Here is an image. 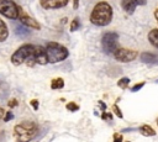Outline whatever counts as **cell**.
<instances>
[{
    "mask_svg": "<svg viewBox=\"0 0 158 142\" xmlns=\"http://www.w3.org/2000/svg\"><path fill=\"white\" fill-rule=\"evenodd\" d=\"M11 63L14 65H20L25 63L28 67H33L36 64H47L46 49L42 46H35L30 43L22 44L12 53Z\"/></svg>",
    "mask_w": 158,
    "mask_h": 142,
    "instance_id": "1",
    "label": "cell"
},
{
    "mask_svg": "<svg viewBox=\"0 0 158 142\" xmlns=\"http://www.w3.org/2000/svg\"><path fill=\"white\" fill-rule=\"evenodd\" d=\"M112 20V7L106 1H99L91 14H90V22L96 26H107Z\"/></svg>",
    "mask_w": 158,
    "mask_h": 142,
    "instance_id": "2",
    "label": "cell"
},
{
    "mask_svg": "<svg viewBox=\"0 0 158 142\" xmlns=\"http://www.w3.org/2000/svg\"><path fill=\"white\" fill-rule=\"evenodd\" d=\"M40 127L33 121H22L14 127V136L17 141H30L36 137Z\"/></svg>",
    "mask_w": 158,
    "mask_h": 142,
    "instance_id": "3",
    "label": "cell"
},
{
    "mask_svg": "<svg viewBox=\"0 0 158 142\" xmlns=\"http://www.w3.org/2000/svg\"><path fill=\"white\" fill-rule=\"evenodd\" d=\"M44 49H46V56H47V63H52V64L58 63V62L64 61L69 56L68 48L57 42H48Z\"/></svg>",
    "mask_w": 158,
    "mask_h": 142,
    "instance_id": "4",
    "label": "cell"
},
{
    "mask_svg": "<svg viewBox=\"0 0 158 142\" xmlns=\"http://www.w3.org/2000/svg\"><path fill=\"white\" fill-rule=\"evenodd\" d=\"M101 47L104 53L112 54L118 48V35L112 31L105 32L101 38Z\"/></svg>",
    "mask_w": 158,
    "mask_h": 142,
    "instance_id": "5",
    "label": "cell"
},
{
    "mask_svg": "<svg viewBox=\"0 0 158 142\" xmlns=\"http://www.w3.org/2000/svg\"><path fill=\"white\" fill-rule=\"evenodd\" d=\"M0 14L10 20H15L19 16V6L14 0H0Z\"/></svg>",
    "mask_w": 158,
    "mask_h": 142,
    "instance_id": "6",
    "label": "cell"
},
{
    "mask_svg": "<svg viewBox=\"0 0 158 142\" xmlns=\"http://www.w3.org/2000/svg\"><path fill=\"white\" fill-rule=\"evenodd\" d=\"M114 57L118 62H131L136 59L137 57V51H132L128 48H117L114 53Z\"/></svg>",
    "mask_w": 158,
    "mask_h": 142,
    "instance_id": "7",
    "label": "cell"
},
{
    "mask_svg": "<svg viewBox=\"0 0 158 142\" xmlns=\"http://www.w3.org/2000/svg\"><path fill=\"white\" fill-rule=\"evenodd\" d=\"M17 19L20 20V22L25 26H28L31 28H35V30H41V25L37 20H35L33 17H31L27 12H25L21 7H19V16Z\"/></svg>",
    "mask_w": 158,
    "mask_h": 142,
    "instance_id": "8",
    "label": "cell"
},
{
    "mask_svg": "<svg viewBox=\"0 0 158 142\" xmlns=\"http://www.w3.org/2000/svg\"><path fill=\"white\" fill-rule=\"evenodd\" d=\"M146 4H147V0H122L121 1V6L123 11L128 15H132L137 9V6H142Z\"/></svg>",
    "mask_w": 158,
    "mask_h": 142,
    "instance_id": "9",
    "label": "cell"
},
{
    "mask_svg": "<svg viewBox=\"0 0 158 142\" xmlns=\"http://www.w3.org/2000/svg\"><path fill=\"white\" fill-rule=\"evenodd\" d=\"M69 0H40V4L43 9L46 10H52V9H60L67 6Z\"/></svg>",
    "mask_w": 158,
    "mask_h": 142,
    "instance_id": "10",
    "label": "cell"
},
{
    "mask_svg": "<svg viewBox=\"0 0 158 142\" xmlns=\"http://www.w3.org/2000/svg\"><path fill=\"white\" fill-rule=\"evenodd\" d=\"M141 61L149 65H158V54L151 52H143L141 54Z\"/></svg>",
    "mask_w": 158,
    "mask_h": 142,
    "instance_id": "11",
    "label": "cell"
},
{
    "mask_svg": "<svg viewBox=\"0 0 158 142\" xmlns=\"http://www.w3.org/2000/svg\"><path fill=\"white\" fill-rule=\"evenodd\" d=\"M148 41H149V43L153 47L158 48V28H153V30L149 31V33H148Z\"/></svg>",
    "mask_w": 158,
    "mask_h": 142,
    "instance_id": "12",
    "label": "cell"
},
{
    "mask_svg": "<svg viewBox=\"0 0 158 142\" xmlns=\"http://www.w3.org/2000/svg\"><path fill=\"white\" fill-rule=\"evenodd\" d=\"M7 37H9V28H7L6 23L0 19V42L6 41Z\"/></svg>",
    "mask_w": 158,
    "mask_h": 142,
    "instance_id": "13",
    "label": "cell"
},
{
    "mask_svg": "<svg viewBox=\"0 0 158 142\" xmlns=\"http://www.w3.org/2000/svg\"><path fill=\"white\" fill-rule=\"evenodd\" d=\"M138 130H139V132H141L143 136H147V137H151V136H154V135H156V131H154L153 127H151L149 125H142Z\"/></svg>",
    "mask_w": 158,
    "mask_h": 142,
    "instance_id": "14",
    "label": "cell"
},
{
    "mask_svg": "<svg viewBox=\"0 0 158 142\" xmlns=\"http://www.w3.org/2000/svg\"><path fill=\"white\" fill-rule=\"evenodd\" d=\"M15 32H16V35L20 36V37H27V36H30V31H28V30L25 27V25H22V23L17 25V26L15 27Z\"/></svg>",
    "mask_w": 158,
    "mask_h": 142,
    "instance_id": "15",
    "label": "cell"
},
{
    "mask_svg": "<svg viewBox=\"0 0 158 142\" xmlns=\"http://www.w3.org/2000/svg\"><path fill=\"white\" fill-rule=\"evenodd\" d=\"M64 86V80L62 78H56L51 81V88L52 89H62Z\"/></svg>",
    "mask_w": 158,
    "mask_h": 142,
    "instance_id": "16",
    "label": "cell"
},
{
    "mask_svg": "<svg viewBox=\"0 0 158 142\" xmlns=\"http://www.w3.org/2000/svg\"><path fill=\"white\" fill-rule=\"evenodd\" d=\"M128 84H130V78H127V77H123L117 81V86L121 89H126L128 86Z\"/></svg>",
    "mask_w": 158,
    "mask_h": 142,
    "instance_id": "17",
    "label": "cell"
},
{
    "mask_svg": "<svg viewBox=\"0 0 158 142\" xmlns=\"http://www.w3.org/2000/svg\"><path fill=\"white\" fill-rule=\"evenodd\" d=\"M79 27H80V21H79V19H74V20L70 22L69 30H70V32H74V31H77Z\"/></svg>",
    "mask_w": 158,
    "mask_h": 142,
    "instance_id": "18",
    "label": "cell"
},
{
    "mask_svg": "<svg viewBox=\"0 0 158 142\" xmlns=\"http://www.w3.org/2000/svg\"><path fill=\"white\" fill-rule=\"evenodd\" d=\"M65 109H67L68 111L74 112V111H78V110H79V105L75 104V102H73V101H70V102H68V104L65 105Z\"/></svg>",
    "mask_w": 158,
    "mask_h": 142,
    "instance_id": "19",
    "label": "cell"
},
{
    "mask_svg": "<svg viewBox=\"0 0 158 142\" xmlns=\"http://www.w3.org/2000/svg\"><path fill=\"white\" fill-rule=\"evenodd\" d=\"M112 111H114V114H115L118 119H122V117H123V115H122V112H121L120 107L117 106V104H114V106H112Z\"/></svg>",
    "mask_w": 158,
    "mask_h": 142,
    "instance_id": "20",
    "label": "cell"
},
{
    "mask_svg": "<svg viewBox=\"0 0 158 142\" xmlns=\"http://www.w3.org/2000/svg\"><path fill=\"white\" fill-rule=\"evenodd\" d=\"M2 119H4V121H5V122H9L10 120H12V119H14V114H12L11 111H5V115H4V117H2Z\"/></svg>",
    "mask_w": 158,
    "mask_h": 142,
    "instance_id": "21",
    "label": "cell"
},
{
    "mask_svg": "<svg viewBox=\"0 0 158 142\" xmlns=\"http://www.w3.org/2000/svg\"><path fill=\"white\" fill-rule=\"evenodd\" d=\"M144 84H146L144 81H141V83H138V84H136V85H133L131 90H132L133 93H135V91H138V90H139L141 88H143V86H144Z\"/></svg>",
    "mask_w": 158,
    "mask_h": 142,
    "instance_id": "22",
    "label": "cell"
},
{
    "mask_svg": "<svg viewBox=\"0 0 158 142\" xmlns=\"http://www.w3.org/2000/svg\"><path fill=\"white\" fill-rule=\"evenodd\" d=\"M101 117H102L104 120L111 121V119H112V115H111V114H109V112H106V111H102V114H101Z\"/></svg>",
    "mask_w": 158,
    "mask_h": 142,
    "instance_id": "23",
    "label": "cell"
},
{
    "mask_svg": "<svg viewBox=\"0 0 158 142\" xmlns=\"http://www.w3.org/2000/svg\"><path fill=\"white\" fill-rule=\"evenodd\" d=\"M30 104H31V106H32L35 110H38V100H37V99H32V100L30 101Z\"/></svg>",
    "mask_w": 158,
    "mask_h": 142,
    "instance_id": "24",
    "label": "cell"
},
{
    "mask_svg": "<svg viewBox=\"0 0 158 142\" xmlns=\"http://www.w3.org/2000/svg\"><path fill=\"white\" fill-rule=\"evenodd\" d=\"M17 100L16 99H11V100H9V102H7V105H9V107H15V106H17Z\"/></svg>",
    "mask_w": 158,
    "mask_h": 142,
    "instance_id": "25",
    "label": "cell"
},
{
    "mask_svg": "<svg viewBox=\"0 0 158 142\" xmlns=\"http://www.w3.org/2000/svg\"><path fill=\"white\" fill-rule=\"evenodd\" d=\"M114 140L120 142V141H122V136H121V135H118V133H115V135H114Z\"/></svg>",
    "mask_w": 158,
    "mask_h": 142,
    "instance_id": "26",
    "label": "cell"
},
{
    "mask_svg": "<svg viewBox=\"0 0 158 142\" xmlns=\"http://www.w3.org/2000/svg\"><path fill=\"white\" fill-rule=\"evenodd\" d=\"M99 105H100V107H101V110H102V111H105V110H106V104H105L104 101H101V100H100V101H99Z\"/></svg>",
    "mask_w": 158,
    "mask_h": 142,
    "instance_id": "27",
    "label": "cell"
},
{
    "mask_svg": "<svg viewBox=\"0 0 158 142\" xmlns=\"http://www.w3.org/2000/svg\"><path fill=\"white\" fill-rule=\"evenodd\" d=\"M79 7V0H73V9L77 10Z\"/></svg>",
    "mask_w": 158,
    "mask_h": 142,
    "instance_id": "28",
    "label": "cell"
},
{
    "mask_svg": "<svg viewBox=\"0 0 158 142\" xmlns=\"http://www.w3.org/2000/svg\"><path fill=\"white\" fill-rule=\"evenodd\" d=\"M4 115H5V110L2 107H0V120L4 117Z\"/></svg>",
    "mask_w": 158,
    "mask_h": 142,
    "instance_id": "29",
    "label": "cell"
},
{
    "mask_svg": "<svg viewBox=\"0 0 158 142\" xmlns=\"http://www.w3.org/2000/svg\"><path fill=\"white\" fill-rule=\"evenodd\" d=\"M154 17H156V20H157V22H158V9L154 11Z\"/></svg>",
    "mask_w": 158,
    "mask_h": 142,
    "instance_id": "30",
    "label": "cell"
},
{
    "mask_svg": "<svg viewBox=\"0 0 158 142\" xmlns=\"http://www.w3.org/2000/svg\"><path fill=\"white\" fill-rule=\"evenodd\" d=\"M156 122H157V125H158V119H157V120H156Z\"/></svg>",
    "mask_w": 158,
    "mask_h": 142,
    "instance_id": "31",
    "label": "cell"
},
{
    "mask_svg": "<svg viewBox=\"0 0 158 142\" xmlns=\"http://www.w3.org/2000/svg\"><path fill=\"white\" fill-rule=\"evenodd\" d=\"M157 83H158V80H157Z\"/></svg>",
    "mask_w": 158,
    "mask_h": 142,
    "instance_id": "32",
    "label": "cell"
}]
</instances>
